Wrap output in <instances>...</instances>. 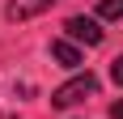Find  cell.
<instances>
[{
	"label": "cell",
	"mask_w": 123,
	"mask_h": 119,
	"mask_svg": "<svg viewBox=\"0 0 123 119\" xmlns=\"http://www.w3.org/2000/svg\"><path fill=\"white\" fill-rule=\"evenodd\" d=\"M51 55L60 60L64 68H76V64H81V51H76L72 43H64V38H55V43H51Z\"/></svg>",
	"instance_id": "4"
},
{
	"label": "cell",
	"mask_w": 123,
	"mask_h": 119,
	"mask_svg": "<svg viewBox=\"0 0 123 119\" xmlns=\"http://www.w3.org/2000/svg\"><path fill=\"white\" fill-rule=\"evenodd\" d=\"M98 94V77L93 72H76L72 81H64L55 94H51V106H76V102H85V98Z\"/></svg>",
	"instance_id": "1"
},
{
	"label": "cell",
	"mask_w": 123,
	"mask_h": 119,
	"mask_svg": "<svg viewBox=\"0 0 123 119\" xmlns=\"http://www.w3.org/2000/svg\"><path fill=\"white\" fill-rule=\"evenodd\" d=\"M98 17H106V21H123V0H102V4H98Z\"/></svg>",
	"instance_id": "5"
},
{
	"label": "cell",
	"mask_w": 123,
	"mask_h": 119,
	"mask_svg": "<svg viewBox=\"0 0 123 119\" xmlns=\"http://www.w3.org/2000/svg\"><path fill=\"white\" fill-rule=\"evenodd\" d=\"M64 30H68V38L85 43V47H98V43H102L98 21H93V17H81V13H76V17H68V21H64Z\"/></svg>",
	"instance_id": "2"
},
{
	"label": "cell",
	"mask_w": 123,
	"mask_h": 119,
	"mask_svg": "<svg viewBox=\"0 0 123 119\" xmlns=\"http://www.w3.org/2000/svg\"><path fill=\"white\" fill-rule=\"evenodd\" d=\"M111 115H115V119H123V98H119V102H111Z\"/></svg>",
	"instance_id": "7"
},
{
	"label": "cell",
	"mask_w": 123,
	"mask_h": 119,
	"mask_svg": "<svg viewBox=\"0 0 123 119\" xmlns=\"http://www.w3.org/2000/svg\"><path fill=\"white\" fill-rule=\"evenodd\" d=\"M111 77H115V85H123V55L111 64Z\"/></svg>",
	"instance_id": "6"
},
{
	"label": "cell",
	"mask_w": 123,
	"mask_h": 119,
	"mask_svg": "<svg viewBox=\"0 0 123 119\" xmlns=\"http://www.w3.org/2000/svg\"><path fill=\"white\" fill-rule=\"evenodd\" d=\"M55 0H9V9H4V17L9 21H30V17H38V13H47Z\"/></svg>",
	"instance_id": "3"
}]
</instances>
